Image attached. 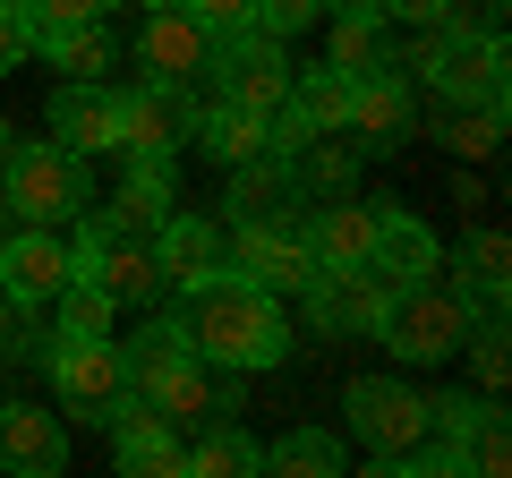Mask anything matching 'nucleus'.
Here are the masks:
<instances>
[{
    "instance_id": "7ed1b4c3",
    "label": "nucleus",
    "mask_w": 512,
    "mask_h": 478,
    "mask_svg": "<svg viewBox=\"0 0 512 478\" xmlns=\"http://www.w3.org/2000/svg\"><path fill=\"white\" fill-rule=\"evenodd\" d=\"M9 163H0V180H9V205H18L26 222H69L77 205H86V154H69L60 137H43V146H0Z\"/></svg>"
},
{
    "instance_id": "b1692460",
    "label": "nucleus",
    "mask_w": 512,
    "mask_h": 478,
    "mask_svg": "<svg viewBox=\"0 0 512 478\" xmlns=\"http://www.w3.org/2000/svg\"><path fill=\"white\" fill-rule=\"evenodd\" d=\"M239 180H231V214L239 222H291V197H299V180H291V163H231Z\"/></svg>"
},
{
    "instance_id": "4c0bfd02",
    "label": "nucleus",
    "mask_w": 512,
    "mask_h": 478,
    "mask_svg": "<svg viewBox=\"0 0 512 478\" xmlns=\"http://www.w3.org/2000/svg\"><path fill=\"white\" fill-rule=\"evenodd\" d=\"M111 0H26V26H86V18H103Z\"/></svg>"
},
{
    "instance_id": "6e6552de",
    "label": "nucleus",
    "mask_w": 512,
    "mask_h": 478,
    "mask_svg": "<svg viewBox=\"0 0 512 478\" xmlns=\"http://www.w3.org/2000/svg\"><path fill=\"white\" fill-rule=\"evenodd\" d=\"M231 274L265 282L274 299H282V291H308V282H316V248H308V231H299V214H291V222H239Z\"/></svg>"
},
{
    "instance_id": "aec40b11",
    "label": "nucleus",
    "mask_w": 512,
    "mask_h": 478,
    "mask_svg": "<svg viewBox=\"0 0 512 478\" xmlns=\"http://www.w3.org/2000/svg\"><path fill=\"white\" fill-rule=\"evenodd\" d=\"M188 146L214 154V163H256V154H274L265 146V111H239V103H197L188 111Z\"/></svg>"
},
{
    "instance_id": "f03ea898",
    "label": "nucleus",
    "mask_w": 512,
    "mask_h": 478,
    "mask_svg": "<svg viewBox=\"0 0 512 478\" xmlns=\"http://www.w3.org/2000/svg\"><path fill=\"white\" fill-rule=\"evenodd\" d=\"M478 325L470 291H453V282L419 274V282H393V299H384L376 316V342L393 350V359H410V368H436V359H453L461 333Z\"/></svg>"
},
{
    "instance_id": "c85d7f7f",
    "label": "nucleus",
    "mask_w": 512,
    "mask_h": 478,
    "mask_svg": "<svg viewBox=\"0 0 512 478\" xmlns=\"http://www.w3.org/2000/svg\"><path fill=\"white\" fill-rule=\"evenodd\" d=\"M265 470H282V478H333V470H342V444H333L325 427H299V436H282L274 453H265Z\"/></svg>"
},
{
    "instance_id": "c756f323",
    "label": "nucleus",
    "mask_w": 512,
    "mask_h": 478,
    "mask_svg": "<svg viewBox=\"0 0 512 478\" xmlns=\"http://www.w3.org/2000/svg\"><path fill=\"white\" fill-rule=\"evenodd\" d=\"M52 308H60V333H111L120 299H111V291H103L94 274H69V282H60V299H52Z\"/></svg>"
},
{
    "instance_id": "4be33fe9",
    "label": "nucleus",
    "mask_w": 512,
    "mask_h": 478,
    "mask_svg": "<svg viewBox=\"0 0 512 478\" xmlns=\"http://www.w3.org/2000/svg\"><path fill=\"white\" fill-rule=\"evenodd\" d=\"M154 265H163V282H197V274H214V265H222L214 222H197V214H163V222H154Z\"/></svg>"
},
{
    "instance_id": "9d476101",
    "label": "nucleus",
    "mask_w": 512,
    "mask_h": 478,
    "mask_svg": "<svg viewBox=\"0 0 512 478\" xmlns=\"http://www.w3.org/2000/svg\"><path fill=\"white\" fill-rule=\"evenodd\" d=\"M299 299H308V316H316L325 333H376L393 282H384L376 265H316V282H308Z\"/></svg>"
},
{
    "instance_id": "f3484780",
    "label": "nucleus",
    "mask_w": 512,
    "mask_h": 478,
    "mask_svg": "<svg viewBox=\"0 0 512 478\" xmlns=\"http://www.w3.org/2000/svg\"><path fill=\"white\" fill-rule=\"evenodd\" d=\"M0 470H26V478L69 470V436H60L52 410H35V402H9V410H0Z\"/></svg>"
},
{
    "instance_id": "f257e3e1",
    "label": "nucleus",
    "mask_w": 512,
    "mask_h": 478,
    "mask_svg": "<svg viewBox=\"0 0 512 478\" xmlns=\"http://www.w3.org/2000/svg\"><path fill=\"white\" fill-rule=\"evenodd\" d=\"M180 291H188L180 325H188V350L197 359H214V368H282L291 359V325H282V299L265 282L214 265V274L180 282Z\"/></svg>"
},
{
    "instance_id": "ddd939ff",
    "label": "nucleus",
    "mask_w": 512,
    "mask_h": 478,
    "mask_svg": "<svg viewBox=\"0 0 512 478\" xmlns=\"http://www.w3.org/2000/svg\"><path fill=\"white\" fill-rule=\"evenodd\" d=\"M205 60H214V35L188 9H146V26H137V69L146 77L188 86V77H205Z\"/></svg>"
},
{
    "instance_id": "9b49d317",
    "label": "nucleus",
    "mask_w": 512,
    "mask_h": 478,
    "mask_svg": "<svg viewBox=\"0 0 512 478\" xmlns=\"http://www.w3.org/2000/svg\"><path fill=\"white\" fill-rule=\"evenodd\" d=\"M111 453H120V470H146V478H188V444H171V419L146 402V393H120V410H111Z\"/></svg>"
},
{
    "instance_id": "20e7f679",
    "label": "nucleus",
    "mask_w": 512,
    "mask_h": 478,
    "mask_svg": "<svg viewBox=\"0 0 512 478\" xmlns=\"http://www.w3.org/2000/svg\"><path fill=\"white\" fill-rule=\"evenodd\" d=\"M43 368H52V393L77 410V419H111L128 393V368H120V342L111 333H60L52 350H35Z\"/></svg>"
},
{
    "instance_id": "bb28decb",
    "label": "nucleus",
    "mask_w": 512,
    "mask_h": 478,
    "mask_svg": "<svg viewBox=\"0 0 512 478\" xmlns=\"http://www.w3.org/2000/svg\"><path fill=\"white\" fill-rule=\"evenodd\" d=\"M291 103H299V120L308 129H342L350 120V69H291Z\"/></svg>"
},
{
    "instance_id": "72a5a7b5",
    "label": "nucleus",
    "mask_w": 512,
    "mask_h": 478,
    "mask_svg": "<svg viewBox=\"0 0 512 478\" xmlns=\"http://www.w3.org/2000/svg\"><path fill=\"white\" fill-rule=\"evenodd\" d=\"M316 18H325V0H256V26L274 43H291L299 26H316Z\"/></svg>"
},
{
    "instance_id": "cd10ccee",
    "label": "nucleus",
    "mask_w": 512,
    "mask_h": 478,
    "mask_svg": "<svg viewBox=\"0 0 512 478\" xmlns=\"http://www.w3.org/2000/svg\"><path fill=\"white\" fill-rule=\"evenodd\" d=\"M359 154H367V146H350L342 129H316L308 146L291 154V180H308V188H342L350 171H359Z\"/></svg>"
},
{
    "instance_id": "423d86ee",
    "label": "nucleus",
    "mask_w": 512,
    "mask_h": 478,
    "mask_svg": "<svg viewBox=\"0 0 512 478\" xmlns=\"http://www.w3.org/2000/svg\"><path fill=\"white\" fill-rule=\"evenodd\" d=\"M205 77H222V103H239V111H274V103H291V60H282V43L265 35V26L214 35Z\"/></svg>"
},
{
    "instance_id": "4468645a",
    "label": "nucleus",
    "mask_w": 512,
    "mask_h": 478,
    "mask_svg": "<svg viewBox=\"0 0 512 478\" xmlns=\"http://www.w3.org/2000/svg\"><path fill=\"white\" fill-rule=\"evenodd\" d=\"M52 137L69 154H111L120 146V94H111L103 77H69V86L52 94Z\"/></svg>"
},
{
    "instance_id": "c9c22d12",
    "label": "nucleus",
    "mask_w": 512,
    "mask_h": 478,
    "mask_svg": "<svg viewBox=\"0 0 512 478\" xmlns=\"http://www.w3.org/2000/svg\"><path fill=\"white\" fill-rule=\"evenodd\" d=\"M35 52V26H26V0H0V69H18Z\"/></svg>"
},
{
    "instance_id": "7c9ffc66",
    "label": "nucleus",
    "mask_w": 512,
    "mask_h": 478,
    "mask_svg": "<svg viewBox=\"0 0 512 478\" xmlns=\"http://www.w3.org/2000/svg\"><path fill=\"white\" fill-rule=\"evenodd\" d=\"M495 137H504V103H453V129H444V146H453L461 163L495 154Z\"/></svg>"
},
{
    "instance_id": "c03bdc74",
    "label": "nucleus",
    "mask_w": 512,
    "mask_h": 478,
    "mask_svg": "<svg viewBox=\"0 0 512 478\" xmlns=\"http://www.w3.org/2000/svg\"><path fill=\"white\" fill-rule=\"evenodd\" d=\"M0 146H9V120H0Z\"/></svg>"
},
{
    "instance_id": "1a4fd4ad",
    "label": "nucleus",
    "mask_w": 512,
    "mask_h": 478,
    "mask_svg": "<svg viewBox=\"0 0 512 478\" xmlns=\"http://www.w3.org/2000/svg\"><path fill=\"white\" fill-rule=\"evenodd\" d=\"M188 111H197L188 86L137 77V86L120 94V154H180L188 146Z\"/></svg>"
},
{
    "instance_id": "393cba45",
    "label": "nucleus",
    "mask_w": 512,
    "mask_h": 478,
    "mask_svg": "<svg viewBox=\"0 0 512 478\" xmlns=\"http://www.w3.org/2000/svg\"><path fill=\"white\" fill-rule=\"evenodd\" d=\"M188 470H197V478H239V470H265V444H256L239 419H205V427H197V444H188Z\"/></svg>"
},
{
    "instance_id": "58836bf2",
    "label": "nucleus",
    "mask_w": 512,
    "mask_h": 478,
    "mask_svg": "<svg viewBox=\"0 0 512 478\" xmlns=\"http://www.w3.org/2000/svg\"><path fill=\"white\" fill-rule=\"evenodd\" d=\"M461 342H470V359H478V385H504V333H495V325H470V333H461Z\"/></svg>"
},
{
    "instance_id": "e433bc0d",
    "label": "nucleus",
    "mask_w": 512,
    "mask_h": 478,
    "mask_svg": "<svg viewBox=\"0 0 512 478\" xmlns=\"http://www.w3.org/2000/svg\"><path fill=\"white\" fill-rule=\"evenodd\" d=\"M470 470H512V436H504V410H495V419L487 427H478V436H470Z\"/></svg>"
},
{
    "instance_id": "412c9836",
    "label": "nucleus",
    "mask_w": 512,
    "mask_h": 478,
    "mask_svg": "<svg viewBox=\"0 0 512 478\" xmlns=\"http://www.w3.org/2000/svg\"><path fill=\"white\" fill-rule=\"evenodd\" d=\"M316 265H367L376 257V205H325V214H299Z\"/></svg>"
},
{
    "instance_id": "ea45409f",
    "label": "nucleus",
    "mask_w": 512,
    "mask_h": 478,
    "mask_svg": "<svg viewBox=\"0 0 512 478\" xmlns=\"http://www.w3.org/2000/svg\"><path fill=\"white\" fill-rule=\"evenodd\" d=\"M444 9L453 0H384V18H402V26H444Z\"/></svg>"
},
{
    "instance_id": "39448f33",
    "label": "nucleus",
    "mask_w": 512,
    "mask_h": 478,
    "mask_svg": "<svg viewBox=\"0 0 512 478\" xmlns=\"http://www.w3.org/2000/svg\"><path fill=\"white\" fill-rule=\"evenodd\" d=\"M350 419H359L376 470H402V461L427 444V393L393 385V376H359V385H350Z\"/></svg>"
},
{
    "instance_id": "0eeeda50",
    "label": "nucleus",
    "mask_w": 512,
    "mask_h": 478,
    "mask_svg": "<svg viewBox=\"0 0 512 478\" xmlns=\"http://www.w3.org/2000/svg\"><path fill=\"white\" fill-rule=\"evenodd\" d=\"M69 265H77V274H94V282H103L111 299H154V291H163V265H154V239H146V231H120L111 214H94L86 231H77Z\"/></svg>"
},
{
    "instance_id": "6ab92c4d",
    "label": "nucleus",
    "mask_w": 512,
    "mask_h": 478,
    "mask_svg": "<svg viewBox=\"0 0 512 478\" xmlns=\"http://www.w3.org/2000/svg\"><path fill=\"white\" fill-rule=\"evenodd\" d=\"M376 265L384 282H419V274H436L444 265V248H436V231H427L419 214H402V205H376Z\"/></svg>"
},
{
    "instance_id": "dca6fc26",
    "label": "nucleus",
    "mask_w": 512,
    "mask_h": 478,
    "mask_svg": "<svg viewBox=\"0 0 512 478\" xmlns=\"http://www.w3.org/2000/svg\"><path fill=\"white\" fill-rule=\"evenodd\" d=\"M146 402L163 410V419H180V427H205V419H239V393L222 385L214 376V359H197V350H188L180 368H163L146 385Z\"/></svg>"
},
{
    "instance_id": "2f4dec72",
    "label": "nucleus",
    "mask_w": 512,
    "mask_h": 478,
    "mask_svg": "<svg viewBox=\"0 0 512 478\" xmlns=\"http://www.w3.org/2000/svg\"><path fill=\"white\" fill-rule=\"evenodd\" d=\"M376 60H384V35H376V18H333V69L367 77Z\"/></svg>"
},
{
    "instance_id": "a19ab883",
    "label": "nucleus",
    "mask_w": 512,
    "mask_h": 478,
    "mask_svg": "<svg viewBox=\"0 0 512 478\" xmlns=\"http://www.w3.org/2000/svg\"><path fill=\"white\" fill-rule=\"evenodd\" d=\"M9 350H18V299L0 291V359H9Z\"/></svg>"
},
{
    "instance_id": "f704fd0d",
    "label": "nucleus",
    "mask_w": 512,
    "mask_h": 478,
    "mask_svg": "<svg viewBox=\"0 0 512 478\" xmlns=\"http://www.w3.org/2000/svg\"><path fill=\"white\" fill-rule=\"evenodd\" d=\"M188 18L205 35H239V26H256V0H188Z\"/></svg>"
},
{
    "instance_id": "473e14b6",
    "label": "nucleus",
    "mask_w": 512,
    "mask_h": 478,
    "mask_svg": "<svg viewBox=\"0 0 512 478\" xmlns=\"http://www.w3.org/2000/svg\"><path fill=\"white\" fill-rule=\"evenodd\" d=\"M470 282H478V299H504V282H512V257H504V231H478L470 239Z\"/></svg>"
},
{
    "instance_id": "f8f14e48",
    "label": "nucleus",
    "mask_w": 512,
    "mask_h": 478,
    "mask_svg": "<svg viewBox=\"0 0 512 478\" xmlns=\"http://www.w3.org/2000/svg\"><path fill=\"white\" fill-rule=\"evenodd\" d=\"M69 248L52 239V222H26L18 239H0V291L18 299V308H52L60 282H69Z\"/></svg>"
},
{
    "instance_id": "a878e982",
    "label": "nucleus",
    "mask_w": 512,
    "mask_h": 478,
    "mask_svg": "<svg viewBox=\"0 0 512 478\" xmlns=\"http://www.w3.org/2000/svg\"><path fill=\"white\" fill-rule=\"evenodd\" d=\"M180 359H188V325H180V316H154V325H137V333L120 342L128 393H146L154 376H163V368H180Z\"/></svg>"
},
{
    "instance_id": "2eb2a0df",
    "label": "nucleus",
    "mask_w": 512,
    "mask_h": 478,
    "mask_svg": "<svg viewBox=\"0 0 512 478\" xmlns=\"http://www.w3.org/2000/svg\"><path fill=\"white\" fill-rule=\"evenodd\" d=\"M436 94L444 103H504V35H444L436 52Z\"/></svg>"
},
{
    "instance_id": "79ce46f5",
    "label": "nucleus",
    "mask_w": 512,
    "mask_h": 478,
    "mask_svg": "<svg viewBox=\"0 0 512 478\" xmlns=\"http://www.w3.org/2000/svg\"><path fill=\"white\" fill-rule=\"evenodd\" d=\"M325 9H342V18H384V0H325Z\"/></svg>"
},
{
    "instance_id": "5701e85b",
    "label": "nucleus",
    "mask_w": 512,
    "mask_h": 478,
    "mask_svg": "<svg viewBox=\"0 0 512 478\" xmlns=\"http://www.w3.org/2000/svg\"><path fill=\"white\" fill-rule=\"evenodd\" d=\"M35 52L52 60L60 77H111L120 43H111V26H103V18H86V26H35Z\"/></svg>"
},
{
    "instance_id": "a211bd4d",
    "label": "nucleus",
    "mask_w": 512,
    "mask_h": 478,
    "mask_svg": "<svg viewBox=\"0 0 512 478\" xmlns=\"http://www.w3.org/2000/svg\"><path fill=\"white\" fill-rule=\"evenodd\" d=\"M359 146H384V137H402L410 129V86L393 60H376L367 77H350V120H342Z\"/></svg>"
},
{
    "instance_id": "37998d69",
    "label": "nucleus",
    "mask_w": 512,
    "mask_h": 478,
    "mask_svg": "<svg viewBox=\"0 0 512 478\" xmlns=\"http://www.w3.org/2000/svg\"><path fill=\"white\" fill-rule=\"evenodd\" d=\"M146 9H188V0H146Z\"/></svg>"
}]
</instances>
